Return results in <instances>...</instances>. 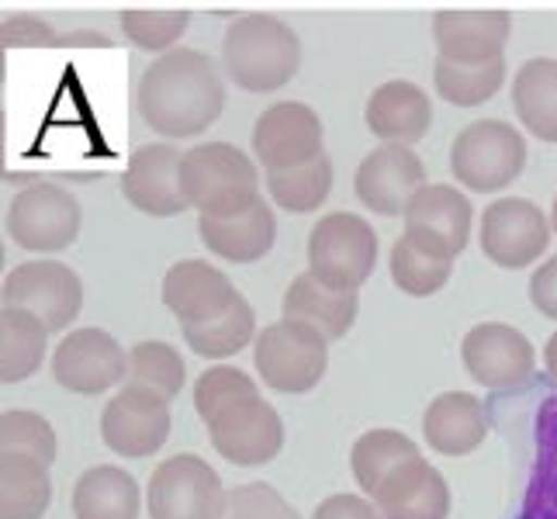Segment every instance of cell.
Instances as JSON below:
<instances>
[{"instance_id":"cell-10","label":"cell","mask_w":557,"mask_h":519,"mask_svg":"<svg viewBox=\"0 0 557 519\" xmlns=\"http://www.w3.org/2000/svg\"><path fill=\"white\" fill-rule=\"evenodd\" d=\"M211 447H215L228 465L260 468L274 460L284 447V422L277 409L263 395H249L222 409L208 422Z\"/></svg>"},{"instance_id":"cell-6","label":"cell","mask_w":557,"mask_h":519,"mask_svg":"<svg viewBox=\"0 0 557 519\" xmlns=\"http://www.w3.org/2000/svg\"><path fill=\"white\" fill-rule=\"evenodd\" d=\"M257 371L267 388L277 395L312 392L330 363V339L309 330L305 322L277 319L257 336Z\"/></svg>"},{"instance_id":"cell-29","label":"cell","mask_w":557,"mask_h":519,"mask_svg":"<svg viewBox=\"0 0 557 519\" xmlns=\"http://www.w3.org/2000/svg\"><path fill=\"white\" fill-rule=\"evenodd\" d=\"M52 498L49 468L32 457H0V519H42Z\"/></svg>"},{"instance_id":"cell-23","label":"cell","mask_w":557,"mask_h":519,"mask_svg":"<svg viewBox=\"0 0 557 519\" xmlns=\"http://www.w3.org/2000/svg\"><path fill=\"white\" fill-rule=\"evenodd\" d=\"M433 122V104L426 90L412 81L381 84L368 101V128L388 146H412L426 136Z\"/></svg>"},{"instance_id":"cell-12","label":"cell","mask_w":557,"mask_h":519,"mask_svg":"<svg viewBox=\"0 0 557 519\" xmlns=\"http://www.w3.org/2000/svg\"><path fill=\"white\" fill-rule=\"evenodd\" d=\"M460 360L482 388L495 392L520 388L536 368L533 343L506 322H478L474 330H468L460 343Z\"/></svg>"},{"instance_id":"cell-26","label":"cell","mask_w":557,"mask_h":519,"mask_svg":"<svg viewBox=\"0 0 557 519\" xmlns=\"http://www.w3.org/2000/svg\"><path fill=\"white\" fill-rule=\"evenodd\" d=\"M143 506L139 482L114 465H98L81 474L73 489L76 519H136Z\"/></svg>"},{"instance_id":"cell-31","label":"cell","mask_w":557,"mask_h":519,"mask_svg":"<svg viewBox=\"0 0 557 519\" xmlns=\"http://www.w3.org/2000/svg\"><path fill=\"white\" fill-rule=\"evenodd\" d=\"M181 333L187 339V346L195 350L198 357L208 360H225L239 354L243 346L253 343L257 333V316H253V305H249L243 295L233 301V309L225 316H219L215 322H205V325H181Z\"/></svg>"},{"instance_id":"cell-33","label":"cell","mask_w":557,"mask_h":519,"mask_svg":"<svg viewBox=\"0 0 557 519\" xmlns=\"http://www.w3.org/2000/svg\"><path fill=\"white\" fill-rule=\"evenodd\" d=\"M333 190V160L322 157L281 173H267V195L284 211H315Z\"/></svg>"},{"instance_id":"cell-45","label":"cell","mask_w":557,"mask_h":519,"mask_svg":"<svg viewBox=\"0 0 557 519\" xmlns=\"http://www.w3.org/2000/svg\"><path fill=\"white\" fill-rule=\"evenodd\" d=\"M544 363H547V374L557 381V333L547 339V346H544Z\"/></svg>"},{"instance_id":"cell-14","label":"cell","mask_w":557,"mask_h":519,"mask_svg":"<svg viewBox=\"0 0 557 519\" xmlns=\"http://www.w3.org/2000/svg\"><path fill=\"white\" fill-rule=\"evenodd\" d=\"M253 152L267 173L295 170L322 157V122L301 101H281L267 108L253 125Z\"/></svg>"},{"instance_id":"cell-32","label":"cell","mask_w":557,"mask_h":519,"mask_svg":"<svg viewBox=\"0 0 557 519\" xmlns=\"http://www.w3.org/2000/svg\"><path fill=\"white\" fill-rule=\"evenodd\" d=\"M125 381L132 388H146L163 401H174L184 388V360L170 343L146 339L128 350Z\"/></svg>"},{"instance_id":"cell-7","label":"cell","mask_w":557,"mask_h":519,"mask_svg":"<svg viewBox=\"0 0 557 519\" xmlns=\"http://www.w3.org/2000/svg\"><path fill=\"white\" fill-rule=\"evenodd\" d=\"M146 506L149 519H225L228 492L208 460L177 454L152 471Z\"/></svg>"},{"instance_id":"cell-27","label":"cell","mask_w":557,"mask_h":519,"mask_svg":"<svg viewBox=\"0 0 557 519\" xmlns=\"http://www.w3.org/2000/svg\"><path fill=\"white\" fill-rule=\"evenodd\" d=\"M512 108L533 139L557 143V60L536 55L512 81Z\"/></svg>"},{"instance_id":"cell-47","label":"cell","mask_w":557,"mask_h":519,"mask_svg":"<svg viewBox=\"0 0 557 519\" xmlns=\"http://www.w3.org/2000/svg\"><path fill=\"white\" fill-rule=\"evenodd\" d=\"M4 254L8 249H4V239H0V271H4Z\"/></svg>"},{"instance_id":"cell-40","label":"cell","mask_w":557,"mask_h":519,"mask_svg":"<svg viewBox=\"0 0 557 519\" xmlns=\"http://www.w3.org/2000/svg\"><path fill=\"white\" fill-rule=\"evenodd\" d=\"M60 49V35L49 22L35 14H11L0 22V81L8 73V52L11 49Z\"/></svg>"},{"instance_id":"cell-25","label":"cell","mask_w":557,"mask_h":519,"mask_svg":"<svg viewBox=\"0 0 557 519\" xmlns=\"http://www.w3.org/2000/svg\"><path fill=\"white\" fill-rule=\"evenodd\" d=\"M201 243L211 249L215 257L228 260V263H253L263 260L274 249L277 239V219L274 208L263 198L243 211V215L233 219H201Z\"/></svg>"},{"instance_id":"cell-20","label":"cell","mask_w":557,"mask_h":519,"mask_svg":"<svg viewBox=\"0 0 557 519\" xmlns=\"http://www.w3.org/2000/svg\"><path fill=\"white\" fill-rule=\"evenodd\" d=\"M160 295L170 316H177L181 325L215 322L219 316L233 309V301L239 298L236 284L208 260H177L163 274Z\"/></svg>"},{"instance_id":"cell-4","label":"cell","mask_w":557,"mask_h":519,"mask_svg":"<svg viewBox=\"0 0 557 519\" xmlns=\"http://www.w3.org/2000/svg\"><path fill=\"white\" fill-rule=\"evenodd\" d=\"M527 166V139L520 128L498 119H482L460 128L450 149L454 177L474 195H495L509 187Z\"/></svg>"},{"instance_id":"cell-36","label":"cell","mask_w":557,"mask_h":519,"mask_svg":"<svg viewBox=\"0 0 557 519\" xmlns=\"http://www.w3.org/2000/svg\"><path fill=\"white\" fill-rule=\"evenodd\" d=\"M450 274H454V263L450 260H440V257L422 254V249L412 246L406 236H401L392 246V281L406 295H412V298L436 295L440 287H447Z\"/></svg>"},{"instance_id":"cell-8","label":"cell","mask_w":557,"mask_h":519,"mask_svg":"<svg viewBox=\"0 0 557 519\" xmlns=\"http://www.w3.org/2000/svg\"><path fill=\"white\" fill-rule=\"evenodd\" d=\"M81 201L49 181L22 187L8 208V233L28 254H60L81 233Z\"/></svg>"},{"instance_id":"cell-44","label":"cell","mask_w":557,"mask_h":519,"mask_svg":"<svg viewBox=\"0 0 557 519\" xmlns=\"http://www.w3.org/2000/svg\"><path fill=\"white\" fill-rule=\"evenodd\" d=\"M4 136H8V119H4V111H0V181H17L4 160Z\"/></svg>"},{"instance_id":"cell-35","label":"cell","mask_w":557,"mask_h":519,"mask_svg":"<svg viewBox=\"0 0 557 519\" xmlns=\"http://www.w3.org/2000/svg\"><path fill=\"white\" fill-rule=\"evenodd\" d=\"M8 454L32 457L38 465L52 468L55 454H60V440H55L52 422L28 409L0 412V457H8Z\"/></svg>"},{"instance_id":"cell-28","label":"cell","mask_w":557,"mask_h":519,"mask_svg":"<svg viewBox=\"0 0 557 519\" xmlns=\"http://www.w3.org/2000/svg\"><path fill=\"white\" fill-rule=\"evenodd\" d=\"M49 330L22 309H0V384L28 381L46 360Z\"/></svg>"},{"instance_id":"cell-21","label":"cell","mask_w":557,"mask_h":519,"mask_svg":"<svg viewBox=\"0 0 557 519\" xmlns=\"http://www.w3.org/2000/svg\"><path fill=\"white\" fill-rule=\"evenodd\" d=\"M374 509L381 519H447L450 485L426 457L395 468L374 492Z\"/></svg>"},{"instance_id":"cell-39","label":"cell","mask_w":557,"mask_h":519,"mask_svg":"<svg viewBox=\"0 0 557 519\" xmlns=\"http://www.w3.org/2000/svg\"><path fill=\"white\" fill-rule=\"evenodd\" d=\"M225 519H301V516L274 485L253 482V485H239L228 492Z\"/></svg>"},{"instance_id":"cell-5","label":"cell","mask_w":557,"mask_h":519,"mask_svg":"<svg viewBox=\"0 0 557 519\" xmlns=\"http://www.w3.org/2000/svg\"><path fill=\"white\" fill-rule=\"evenodd\" d=\"M377 260V233L354 211H333L309 236V274L333 292H360Z\"/></svg>"},{"instance_id":"cell-41","label":"cell","mask_w":557,"mask_h":519,"mask_svg":"<svg viewBox=\"0 0 557 519\" xmlns=\"http://www.w3.org/2000/svg\"><path fill=\"white\" fill-rule=\"evenodd\" d=\"M312 519H381V512L374 509L371 498L339 492V495L322 498V503L315 506V512H312Z\"/></svg>"},{"instance_id":"cell-24","label":"cell","mask_w":557,"mask_h":519,"mask_svg":"<svg viewBox=\"0 0 557 519\" xmlns=\"http://www.w3.org/2000/svg\"><path fill=\"white\" fill-rule=\"evenodd\" d=\"M360 295L357 292H333L322 281H315L309 271L298 274L284 295V319L305 322L325 339H343L357 322Z\"/></svg>"},{"instance_id":"cell-37","label":"cell","mask_w":557,"mask_h":519,"mask_svg":"<svg viewBox=\"0 0 557 519\" xmlns=\"http://www.w3.org/2000/svg\"><path fill=\"white\" fill-rule=\"evenodd\" d=\"M249 395H260L253 378L239 368H233V363H215V368H208L195 384V409L208 427V422L215 419L222 409H228L233 401L249 398Z\"/></svg>"},{"instance_id":"cell-17","label":"cell","mask_w":557,"mask_h":519,"mask_svg":"<svg viewBox=\"0 0 557 519\" xmlns=\"http://www.w3.org/2000/svg\"><path fill=\"white\" fill-rule=\"evenodd\" d=\"M128 354L104 330H76L52 354V378L73 395H101L125 381Z\"/></svg>"},{"instance_id":"cell-16","label":"cell","mask_w":557,"mask_h":519,"mask_svg":"<svg viewBox=\"0 0 557 519\" xmlns=\"http://www.w3.org/2000/svg\"><path fill=\"white\" fill-rule=\"evenodd\" d=\"M426 187V166L412 146L381 143L357 166L354 190L363 208L374 215H406L412 198Z\"/></svg>"},{"instance_id":"cell-30","label":"cell","mask_w":557,"mask_h":519,"mask_svg":"<svg viewBox=\"0 0 557 519\" xmlns=\"http://www.w3.org/2000/svg\"><path fill=\"white\" fill-rule=\"evenodd\" d=\"M416 457H422L419 444H412V436H406L401 430H368L363 436H357V444L350 450L354 482L360 485L363 495L374 498L384 478Z\"/></svg>"},{"instance_id":"cell-2","label":"cell","mask_w":557,"mask_h":519,"mask_svg":"<svg viewBox=\"0 0 557 519\" xmlns=\"http://www.w3.org/2000/svg\"><path fill=\"white\" fill-rule=\"evenodd\" d=\"M301 63V42L295 28L274 14H243L225 28L222 66L243 90L271 94L292 84Z\"/></svg>"},{"instance_id":"cell-34","label":"cell","mask_w":557,"mask_h":519,"mask_svg":"<svg viewBox=\"0 0 557 519\" xmlns=\"http://www.w3.org/2000/svg\"><path fill=\"white\" fill-rule=\"evenodd\" d=\"M503 81H506V60L488 63V66H457L447 60H436L433 66L436 94L457 108L485 104L488 98H495V94L503 90Z\"/></svg>"},{"instance_id":"cell-42","label":"cell","mask_w":557,"mask_h":519,"mask_svg":"<svg viewBox=\"0 0 557 519\" xmlns=\"http://www.w3.org/2000/svg\"><path fill=\"white\" fill-rule=\"evenodd\" d=\"M530 301L536 305V312L557 319V257H550L544 267H536V274L530 277Z\"/></svg>"},{"instance_id":"cell-11","label":"cell","mask_w":557,"mask_h":519,"mask_svg":"<svg viewBox=\"0 0 557 519\" xmlns=\"http://www.w3.org/2000/svg\"><path fill=\"white\" fill-rule=\"evenodd\" d=\"M406 236L422 254L440 260H457L460 249H468L474 211L468 195L447 184H426L406 208Z\"/></svg>"},{"instance_id":"cell-43","label":"cell","mask_w":557,"mask_h":519,"mask_svg":"<svg viewBox=\"0 0 557 519\" xmlns=\"http://www.w3.org/2000/svg\"><path fill=\"white\" fill-rule=\"evenodd\" d=\"M60 46L70 49V46H98V49H108L111 38L108 35H98V32H70V35H60Z\"/></svg>"},{"instance_id":"cell-19","label":"cell","mask_w":557,"mask_h":519,"mask_svg":"<svg viewBox=\"0 0 557 519\" xmlns=\"http://www.w3.org/2000/svg\"><path fill=\"white\" fill-rule=\"evenodd\" d=\"M181 160L184 152L174 143H146L128 157L122 173V195L143 215L170 219L187 208L181 195Z\"/></svg>"},{"instance_id":"cell-3","label":"cell","mask_w":557,"mask_h":519,"mask_svg":"<svg viewBox=\"0 0 557 519\" xmlns=\"http://www.w3.org/2000/svg\"><path fill=\"white\" fill-rule=\"evenodd\" d=\"M181 195L201 219H233L260 201V173L233 143H198L181 160Z\"/></svg>"},{"instance_id":"cell-13","label":"cell","mask_w":557,"mask_h":519,"mask_svg":"<svg viewBox=\"0 0 557 519\" xmlns=\"http://www.w3.org/2000/svg\"><path fill=\"white\" fill-rule=\"evenodd\" d=\"M550 243V219L527 198H498L482 215L485 257L506 271L530 267Z\"/></svg>"},{"instance_id":"cell-9","label":"cell","mask_w":557,"mask_h":519,"mask_svg":"<svg viewBox=\"0 0 557 519\" xmlns=\"http://www.w3.org/2000/svg\"><path fill=\"white\" fill-rule=\"evenodd\" d=\"M0 301H4V309L35 316L49 333H60L81 316L84 284L73 267L60 260H28L8 274Z\"/></svg>"},{"instance_id":"cell-18","label":"cell","mask_w":557,"mask_h":519,"mask_svg":"<svg viewBox=\"0 0 557 519\" xmlns=\"http://www.w3.org/2000/svg\"><path fill=\"white\" fill-rule=\"evenodd\" d=\"M512 32L509 11H436L433 38L440 60L457 66H488L506 60V42Z\"/></svg>"},{"instance_id":"cell-15","label":"cell","mask_w":557,"mask_h":519,"mask_svg":"<svg viewBox=\"0 0 557 519\" xmlns=\"http://www.w3.org/2000/svg\"><path fill=\"white\" fill-rule=\"evenodd\" d=\"M170 427H174L170 401H163L160 395H152L146 388H132V384H125L101 412L104 447L122 457L157 454L166 444Z\"/></svg>"},{"instance_id":"cell-22","label":"cell","mask_w":557,"mask_h":519,"mask_svg":"<svg viewBox=\"0 0 557 519\" xmlns=\"http://www.w3.org/2000/svg\"><path fill=\"white\" fill-rule=\"evenodd\" d=\"M422 436L426 444L444 457L474 454L488 436L485 406L471 392H444L430 401L422 416Z\"/></svg>"},{"instance_id":"cell-1","label":"cell","mask_w":557,"mask_h":519,"mask_svg":"<svg viewBox=\"0 0 557 519\" xmlns=\"http://www.w3.org/2000/svg\"><path fill=\"white\" fill-rule=\"evenodd\" d=\"M143 122L163 139H195L225 111V84L211 55L170 49L157 55L139 81Z\"/></svg>"},{"instance_id":"cell-38","label":"cell","mask_w":557,"mask_h":519,"mask_svg":"<svg viewBox=\"0 0 557 519\" xmlns=\"http://www.w3.org/2000/svg\"><path fill=\"white\" fill-rule=\"evenodd\" d=\"M187 25H190L187 11H122V32L128 42L160 55L174 49Z\"/></svg>"},{"instance_id":"cell-46","label":"cell","mask_w":557,"mask_h":519,"mask_svg":"<svg viewBox=\"0 0 557 519\" xmlns=\"http://www.w3.org/2000/svg\"><path fill=\"white\" fill-rule=\"evenodd\" d=\"M550 228L557 233V198H554V208H550Z\"/></svg>"}]
</instances>
